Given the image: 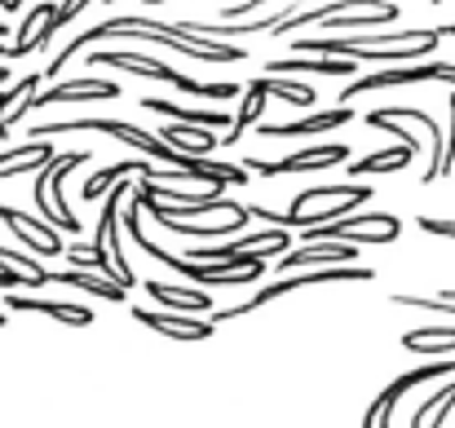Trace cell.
Masks as SVG:
<instances>
[{
  "label": "cell",
  "instance_id": "cell-39",
  "mask_svg": "<svg viewBox=\"0 0 455 428\" xmlns=\"http://www.w3.org/2000/svg\"><path fill=\"white\" fill-rule=\"evenodd\" d=\"M4 322H9V318H4V313H0V327H4Z\"/></svg>",
  "mask_w": 455,
  "mask_h": 428
},
{
  "label": "cell",
  "instance_id": "cell-7",
  "mask_svg": "<svg viewBox=\"0 0 455 428\" xmlns=\"http://www.w3.org/2000/svg\"><path fill=\"white\" fill-rule=\"evenodd\" d=\"M133 318H138L142 327L159 331V336H168V340H181V345H199V340H208V336L217 331V322H212V318H195V313H164V309H147V305H133Z\"/></svg>",
  "mask_w": 455,
  "mask_h": 428
},
{
  "label": "cell",
  "instance_id": "cell-35",
  "mask_svg": "<svg viewBox=\"0 0 455 428\" xmlns=\"http://www.w3.org/2000/svg\"><path fill=\"white\" fill-rule=\"evenodd\" d=\"M438 31H443V36H455V27H438Z\"/></svg>",
  "mask_w": 455,
  "mask_h": 428
},
{
  "label": "cell",
  "instance_id": "cell-42",
  "mask_svg": "<svg viewBox=\"0 0 455 428\" xmlns=\"http://www.w3.org/2000/svg\"><path fill=\"white\" fill-rule=\"evenodd\" d=\"M0 111H4V102H0Z\"/></svg>",
  "mask_w": 455,
  "mask_h": 428
},
{
  "label": "cell",
  "instance_id": "cell-29",
  "mask_svg": "<svg viewBox=\"0 0 455 428\" xmlns=\"http://www.w3.org/2000/svg\"><path fill=\"white\" fill-rule=\"evenodd\" d=\"M451 376H455V358H447V362H429V367H416V371H407V376L389 380V393H394V398H403V393H407V389H416V384L451 380Z\"/></svg>",
  "mask_w": 455,
  "mask_h": 428
},
{
  "label": "cell",
  "instance_id": "cell-32",
  "mask_svg": "<svg viewBox=\"0 0 455 428\" xmlns=\"http://www.w3.org/2000/svg\"><path fill=\"white\" fill-rule=\"evenodd\" d=\"M89 4H93V0H62V4H58V13H53V36H58L62 27H71V22H76V13H84Z\"/></svg>",
  "mask_w": 455,
  "mask_h": 428
},
{
  "label": "cell",
  "instance_id": "cell-20",
  "mask_svg": "<svg viewBox=\"0 0 455 428\" xmlns=\"http://www.w3.org/2000/svg\"><path fill=\"white\" fill-rule=\"evenodd\" d=\"M147 296H155L159 305H168L172 313H208L212 309V296L204 287H172V283H159V279H147Z\"/></svg>",
  "mask_w": 455,
  "mask_h": 428
},
{
  "label": "cell",
  "instance_id": "cell-3",
  "mask_svg": "<svg viewBox=\"0 0 455 428\" xmlns=\"http://www.w3.org/2000/svg\"><path fill=\"white\" fill-rule=\"evenodd\" d=\"M371 199V186L363 181H345V186H314L301 190L292 212H270V208H248L252 221H266V226H283V230H314V226H327V221H340L349 212H358L363 203Z\"/></svg>",
  "mask_w": 455,
  "mask_h": 428
},
{
  "label": "cell",
  "instance_id": "cell-22",
  "mask_svg": "<svg viewBox=\"0 0 455 428\" xmlns=\"http://www.w3.org/2000/svg\"><path fill=\"white\" fill-rule=\"evenodd\" d=\"M53 159H58V155H53V146H49V142L13 146V150H4V155H0V181L22 177V172H40V168H49Z\"/></svg>",
  "mask_w": 455,
  "mask_h": 428
},
{
  "label": "cell",
  "instance_id": "cell-36",
  "mask_svg": "<svg viewBox=\"0 0 455 428\" xmlns=\"http://www.w3.org/2000/svg\"><path fill=\"white\" fill-rule=\"evenodd\" d=\"M4 212H9V208H4V203H0V226H4Z\"/></svg>",
  "mask_w": 455,
  "mask_h": 428
},
{
  "label": "cell",
  "instance_id": "cell-10",
  "mask_svg": "<svg viewBox=\"0 0 455 428\" xmlns=\"http://www.w3.org/2000/svg\"><path fill=\"white\" fill-rule=\"evenodd\" d=\"M358 248L354 243H305L297 252L279 257V274H301V270H323V266H354Z\"/></svg>",
  "mask_w": 455,
  "mask_h": 428
},
{
  "label": "cell",
  "instance_id": "cell-24",
  "mask_svg": "<svg viewBox=\"0 0 455 428\" xmlns=\"http://www.w3.org/2000/svg\"><path fill=\"white\" fill-rule=\"evenodd\" d=\"M416 159V146H389V150H376V155H367V159H354L349 163V177H376V172H398V168H407Z\"/></svg>",
  "mask_w": 455,
  "mask_h": 428
},
{
  "label": "cell",
  "instance_id": "cell-40",
  "mask_svg": "<svg viewBox=\"0 0 455 428\" xmlns=\"http://www.w3.org/2000/svg\"><path fill=\"white\" fill-rule=\"evenodd\" d=\"M102 4H116V0H102Z\"/></svg>",
  "mask_w": 455,
  "mask_h": 428
},
{
  "label": "cell",
  "instance_id": "cell-13",
  "mask_svg": "<svg viewBox=\"0 0 455 428\" xmlns=\"http://www.w3.org/2000/svg\"><path fill=\"white\" fill-rule=\"evenodd\" d=\"M89 67H111V71H129V75H147V80H164V84H172V89H177V80H181V71L164 67L159 58H147V53H133V49H120V53H107V49H98V53H89Z\"/></svg>",
  "mask_w": 455,
  "mask_h": 428
},
{
  "label": "cell",
  "instance_id": "cell-30",
  "mask_svg": "<svg viewBox=\"0 0 455 428\" xmlns=\"http://www.w3.org/2000/svg\"><path fill=\"white\" fill-rule=\"evenodd\" d=\"M0 270H22V274H31L36 283H53V274L40 266V257H31V252H22V248H0Z\"/></svg>",
  "mask_w": 455,
  "mask_h": 428
},
{
  "label": "cell",
  "instance_id": "cell-9",
  "mask_svg": "<svg viewBox=\"0 0 455 428\" xmlns=\"http://www.w3.org/2000/svg\"><path fill=\"white\" fill-rule=\"evenodd\" d=\"M4 226L13 230V239H18L31 257H62V252H67L58 226H49L44 217H27V212L9 208V212H4Z\"/></svg>",
  "mask_w": 455,
  "mask_h": 428
},
{
  "label": "cell",
  "instance_id": "cell-8",
  "mask_svg": "<svg viewBox=\"0 0 455 428\" xmlns=\"http://www.w3.org/2000/svg\"><path fill=\"white\" fill-rule=\"evenodd\" d=\"M93 155L89 150H67V155H58L49 168H44V181H49V203L58 208V217H62V234H80V217L71 212V203H67V177L76 172V168H84Z\"/></svg>",
  "mask_w": 455,
  "mask_h": 428
},
{
  "label": "cell",
  "instance_id": "cell-2",
  "mask_svg": "<svg viewBox=\"0 0 455 428\" xmlns=\"http://www.w3.org/2000/svg\"><path fill=\"white\" fill-rule=\"evenodd\" d=\"M443 31H389V36H297L292 49L314 58H354V62H416L438 49Z\"/></svg>",
  "mask_w": 455,
  "mask_h": 428
},
{
  "label": "cell",
  "instance_id": "cell-18",
  "mask_svg": "<svg viewBox=\"0 0 455 428\" xmlns=\"http://www.w3.org/2000/svg\"><path fill=\"white\" fill-rule=\"evenodd\" d=\"M36 93H40V71H31L27 80H18V84L0 89V102H4V111H0V142H9V129L31 111Z\"/></svg>",
  "mask_w": 455,
  "mask_h": 428
},
{
  "label": "cell",
  "instance_id": "cell-38",
  "mask_svg": "<svg viewBox=\"0 0 455 428\" xmlns=\"http://www.w3.org/2000/svg\"><path fill=\"white\" fill-rule=\"evenodd\" d=\"M147 4H168V0H147Z\"/></svg>",
  "mask_w": 455,
  "mask_h": 428
},
{
  "label": "cell",
  "instance_id": "cell-15",
  "mask_svg": "<svg viewBox=\"0 0 455 428\" xmlns=\"http://www.w3.org/2000/svg\"><path fill=\"white\" fill-rule=\"evenodd\" d=\"M142 107L172 120V124H199V129H217V133H230V124H235L230 111H195V107H177V102H164V98H142Z\"/></svg>",
  "mask_w": 455,
  "mask_h": 428
},
{
  "label": "cell",
  "instance_id": "cell-1",
  "mask_svg": "<svg viewBox=\"0 0 455 428\" xmlns=\"http://www.w3.org/2000/svg\"><path fill=\"white\" fill-rule=\"evenodd\" d=\"M111 36H138V40H155V44H168V49H177V53L195 58V62H243V44L208 40V36L186 31L181 22H155V18H147V13H120V18H107V22L89 27L84 36H71V40H67V44L49 58V67H44L40 75L58 80V75L67 71V62H71V58H76L84 44H93V40H111Z\"/></svg>",
  "mask_w": 455,
  "mask_h": 428
},
{
  "label": "cell",
  "instance_id": "cell-11",
  "mask_svg": "<svg viewBox=\"0 0 455 428\" xmlns=\"http://www.w3.org/2000/svg\"><path fill=\"white\" fill-rule=\"evenodd\" d=\"M354 120L349 107H327V111H309L301 120H288V124H261L257 133L261 138H323L331 129H345Z\"/></svg>",
  "mask_w": 455,
  "mask_h": 428
},
{
  "label": "cell",
  "instance_id": "cell-23",
  "mask_svg": "<svg viewBox=\"0 0 455 428\" xmlns=\"http://www.w3.org/2000/svg\"><path fill=\"white\" fill-rule=\"evenodd\" d=\"M53 283H67L76 287V291H89V296H102V300H111V305H124L129 300V287H120L116 279H98V274H89V270H62V274H53Z\"/></svg>",
  "mask_w": 455,
  "mask_h": 428
},
{
  "label": "cell",
  "instance_id": "cell-16",
  "mask_svg": "<svg viewBox=\"0 0 455 428\" xmlns=\"http://www.w3.org/2000/svg\"><path fill=\"white\" fill-rule=\"evenodd\" d=\"M9 309L44 313V318H58L62 327H93V309H84V305H62V300H40V296H13L9 291Z\"/></svg>",
  "mask_w": 455,
  "mask_h": 428
},
{
  "label": "cell",
  "instance_id": "cell-37",
  "mask_svg": "<svg viewBox=\"0 0 455 428\" xmlns=\"http://www.w3.org/2000/svg\"><path fill=\"white\" fill-rule=\"evenodd\" d=\"M4 80H9V71H4V67H0V84H4Z\"/></svg>",
  "mask_w": 455,
  "mask_h": 428
},
{
  "label": "cell",
  "instance_id": "cell-14",
  "mask_svg": "<svg viewBox=\"0 0 455 428\" xmlns=\"http://www.w3.org/2000/svg\"><path fill=\"white\" fill-rule=\"evenodd\" d=\"M53 13H58V4L53 0H40V9H31L27 22L18 27V40L9 44V58H27L36 49H49L53 44Z\"/></svg>",
  "mask_w": 455,
  "mask_h": 428
},
{
  "label": "cell",
  "instance_id": "cell-28",
  "mask_svg": "<svg viewBox=\"0 0 455 428\" xmlns=\"http://www.w3.org/2000/svg\"><path fill=\"white\" fill-rule=\"evenodd\" d=\"M403 349L411 353H451L455 349V327H425V331H407Z\"/></svg>",
  "mask_w": 455,
  "mask_h": 428
},
{
  "label": "cell",
  "instance_id": "cell-4",
  "mask_svg": "<svg viewBox=\"0 0 455 428\" xmlns=\"http://www.w3.org/2000/svg\"><path fill=\"white\" fill-rule=\"evenodd\" d=\"M133 194V181L129 177H120L116 186H111V199L102 203V217H98V239H93V252H98V274L102 279H116L120 287H133L138 283V274H133V266L124 261V252H120V217H124V199Z\"/></svg>",
  "mask_w": 455,
  "mask_h": 428
},
{
  "label": "cell",
  "instance_id": "cell-34",
  "mask_svg": "<svg viewBox=\"0 0 455 428\" xmlns=\"http://www.w3.org/2000/svg\"><path fill=\"white\" fill-rule=\"evenodd\" d=\"M22 4H27V0H4L0 9H4V13H13V9H22Z\"/></svg>",
  "mask_w": 455,
  "mask_h": 428
},
{
  "label": "cell",
  "instance_id": "cell-6",
  "mask_svg": "<svg viewBox=\"0 0 455 428\" xmlns=\"http://www.w3.org/2000/svg\"><path fill=\"white\" fill-rule=\"evenodd\" d=\"M451 84L455 89V67L451 62H411V67H389V71H371V75H354L345 89H340V107H349L354 98L363 93H376V89H398V84Z\"/></svg>",
  "mask_w": 455,
  "mask_h": 428
},
{
  "label": "cell",
  "instance_id": "cell-41",
  "mask_svg": "<svg viewBox=\"0 0 455 428\" xmlns=\"http://www.w3.org/2000/svg\"><path fill=\"white\" fill-rule=\"evenodd\" d=\"M434 4H447V0H434Z\"/></svg>",
  "mask_w": 455,
  "mask_h": 428
},
{
  "label": "cell",
  "instance_id": "cell-21",
  "mask_svg": "<svg viewBox=\"0 0 455 428\" xmlns=\"http://www.w3.org/2000/svg\"><path fill=\"white\" fill-rule=\"evenodd\" d=\"M345 159H349V146L345 142L305 146L297 155L279 159V177H288V172H318V168H331V163H345Z\"/></svg>",
  "mask_w": 455,
  "mask_h": 428
},
{
  "label": "cell",
  "instance_id": "cell-19",
  "mask_svg": "<svg viewBox=\"0 0 455 428\" xmlns=\"http://www.w3.org/2000/svg\"><path fill=\"white\" fill-rule=\"evenodd\" d=\"M120 177H147V181H159V168H151V159H120V163H107V168H98V172L84 181V199H102Z\"/></svg>",
  "mask_w": 455,
  "mask_h": 428
},
{
  "label": "cell",
  "instance_id": "cell-25",
  "mask_svg": "<svg viewBox=\"0 0 455 428\" xmlns=\"http://www.w3.org/2000/svg\"><path fill=\"white\" fill-rule=\"evenodd\" d=\"M451 407H455V376L443 384V389H434V393L416 407L411 428H443V424H447V416H451Z\"/></svg>",
  "mask_w": 455,
  "mask_h": 428
},
{
  "label": "cell",
  "instance_id": "cell-33",
  "mask_svg": "<svg viewBox=\"0 0 455 428\" xmlns=\"http://www.w3.org/2000/svg\"><path fill=\"white\" fill-rule=\"evenodd\" d=\"M447 115H451V133H447V159H443V177L451 172V163H455V89H451V98H447Z\"/></svg>",
  "mask_w": 455,
  "mask_h": 428
},
{
  "label": "cell",
  "instance_id": "cell-5",
  "mask_svg": "<svg viewBox=\"0 0 455 428\" xmlns=\"http://www.w3.org/2000/svg\"><path fill=\"white\" fill-rule=\"evenodd\" d=\"M305 243H354V248H385L403 234V221L394 212H349L340 221L301 230Z\"/></svg>",
  "mask_w": 455,
  "mask_h": 428
},
{
  "label": "cell",
  "instance_id": "cell-27",
  "mask_svg": "<svg viewBox=\"0 0 455 428\" xmlns=\"http://www.w3.org/2000/svg\"><path fill=\"white\" fill-rule=\"evenodd\" d=\"M261 111H266V93H257L252 84L243 89V102H239V111H235V124H230V133H221V146H235L243 142V133L261 120Z\"/></svg>",
  "mask_w": 455,
  "mask_h": 428
},
{
  "label": "cell",
  "instance_id": "cell-12",
  "mask_svg": "<svg viewBox=\"0 0 455 428\" xmlns=\"http://www.w3.org/2000/svg\"><path fill=\"white\" fill-rule=\"evenodd\" d=\"M120 98V84L116 80H62L53 84L49 93H40L31 107H67V102H116Z\"/></svg>",
  "mask_w": 455,
  "mask_h": 428
},
{
  "label": "cell",
  "instance_id": "cell-31",
  "mask_svg": "<svg viewBox=\"0 0 455 428\" xmlns=\"http://www.w3.org/2000/svg\"><path fill=\"white\" fill-rule=\"evenodd\" d=\"M394 407H398V398H394V393L385 389V393H380V398H376V402L367 407V416H363V424H358V428H389V416H394Z\"/></svg>",
  "mask_w": 455,
  "mask_h": 428
},
{
  "label": "cell",
  "instance_id": "cell-26",
  "mask_svg": "<svg viewBox=\"0 0 455 428\" xmlns=\"http://www.w3.org/2000/svg\"><path fill=\"white\" fill-rule=\"evenodd\" d=\"M252 89L266 93V98H283V102H292V107H314V89H309V84H297L292 75H257Z\"/></svg>",
  "mask_w": 455,
  "mask_h": 428
},
{
  "label": "cell",
  "instance_id": "cell-17",
  "mask_svg": "<svg viewBox=\"0 0 455 428\" xmlns=\"http://www.w3.org/2000/svg\"><path fill=\"white\" fill-rule=\"evenodd\" d=\"M164 142L172 146V150H181V155H190V159H208L217 146H221V133L217 129H199V124H164V133H159Z\"/></svg>",
  "mask_w": 455,
  "mask_h": 428
}]
</instances>
